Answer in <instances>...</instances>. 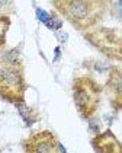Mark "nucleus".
<instances>
[{
	"instance_id": "obj_1",
	"label": "nucleus",
	"mask_w": 122,
	"mask_h": 153,
	"mask_svg": "<svg viewBox=\"0 0 122 153\" xmlns=\"http://www.w3.org/2000/svg\"><path fill=\"white\" fill-rule=\"evenodd\" d=\"M55 6L71 22L77 25H92L100 15L98 0H57Z\"/></svg>"
},
{
	"instance_id": "obj_2",
	"label": "nucleus",
	"mask_w": 122,
	"mask_h": 153,
	"mask_svg": "<svg viewBox=\"0 0 122 153\" xmlns=\"http://www.w3.org/2000/svg\"><path fill=\"white\" fill-rule=\"evenodd\" d=\"M100 88L90 77H79L74 80L73 96L77 109L85 118L92 117L98 108Z\"/></svg>"
},
{
	"instance_id": "obj_3",
	"label": "nucleus",
	"mask_w": 122,
	"mask_h": 153,
	"mask_svg": "<svg viewBox=\"0 0 122 153\" xmlns=\"http://www.w3.org/2000/svg\"><path fill=\"white\" fill-rule=\"evenodd\" d=\"M25 92V79L22 70L16 64L0 69V95L9 101H21Z\"/></svg>"
},
{
	"instance_id": "obj_4",
	"label": "nucleus",
	"mask_w": 122,
	"mask_h": 153,
	"mask_svg": "<svg viewBox=\"0 0 122 153\" xmlns=\"http://www.w3.org/2000/svg\"><path fill=\"white\" fill-rule=\"evenodd\" d=\"M58 144L55 141V137L49 131L32 134L25 143V149L28 152H54Z\"/></svg>"
},
{
	"instance_id": "obj_5",
	"label": "nucleus",
	"mask_w": 122,
	"mask_h": 153,
	"mask_svg": "<svg viewBox=\"0 0 122 153\" xmlns=\"http://www.w3.org/2000/svg\"><path fill=\"white\" fill-rule=\"evenodd\" d=\"M108 89L110 92L112 104L115 106H122V73H119L115 69L110 71Z\"/></svg>"
},
{
	"instance_id": "obj_6",
	"label": "nucleus",
	"mask_w": 122,
	"mask_h": 153,
	"mask_svg": "<svg viewBox=\"0 0 122 153\" xmlns=\"http://www.w3.org/2000/svg\"><path fill=\"white\" fill-rule=\"evenodd\" d=\"M93 146H95V149H98L100 152H122L121 144L118 143V140L109 131L99 136L98 139L93 141Z\"/></svg>"
},
{
	"instance_id": "obj_7",
	"label": "nucleus",
	"mask_w": 122,
	"mask_h": 153,
	"mask_svg": "<svg viewBox=\"0 0 122 153\" xmlns=\"http://www.w3.org/2000/svg\"><path fill=\"white\" fill-rule=\"evenodd\" d=\"M7 21H1L0 19V45L3 44V41H4V32H6V29H7Z\"/></svg>"
},
{
	"instance_id": "obj_8",
	"label": "nucleus",
	"mask_w": 122,
	"mask_h": 153,
	"mask_svg": "<svg viewBox=\"0 0 122 153\" xmlns=\"http://www.w3.org/2000/svg\"><path fill=\"white\" fill-rule=\"evenodd\" d=\"M37 16H38V19H39L41 22H44V24H47V22H48V19L51 18L48 13L44 12L42 9H37Z\"/></svg>"
},
{
	"instance_id": "obj_9",
	"label": "nucleus",
	"mask_w": 122,
	"mask_h": 153,
	"mask_svg": "<svg viewBox=\"0 0 122 153\" xmlns=\"http://www.w3.org/2000/svg\"><path fill=\"white\" fill-rule=\"evenodd\" d=\"M115 9L118 12V16L122 19V0H115Z\"/></svg>"
},
{
	"instance_id": "obj_10",
	"label": "nucleus",
	"mask_w": 122,
	"mask_h": 153,
	"mask_svg": "<svg viewBox=\"0 0 122 153\" xmlns=\"http://www.w3.org/2000/svg\"><path fill=\"white\" fill-rule=\"evenodd\" d=\"M12 4V0H0V9H6Z\"/></svg>"
}]
</instances>
